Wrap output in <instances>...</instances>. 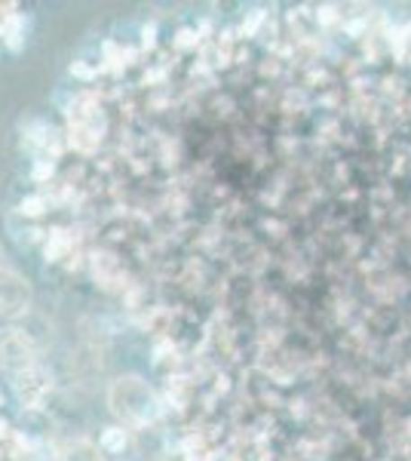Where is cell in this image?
<instances>
[{"label": "cell", "mask_w": 411, "mask_h": 461, "mask_svg": "<svg viewBox=\"0 0 411 461\" xmlns=\"http://www.w3.org/2000/svg\"><path fill=\"white\" fill-rule=\"evenodd\" d=\"M111 403H114L117 415L130 421H147L154 415V393L138 378H121L111 388Z\"/></svg>", "instance_id": "cell-1"}, {"label": "cell", "mask_w": 411, "mask_h": 461, "mask_svg": "<svg viewBox=\"0 0 411 461\" xmlns=\"http://www.w3.org/2000/svg\"><path fill=\"white\" fill-rule=\"evenodd\" d=\"M31 304V286L13 267H0V314L4 317H19Z\"/></svg>", "instance_id": "cell-2"}, {"label": "cell", "mask_w": 411, "mask_h": 461, "mask_svg": "<svg viewBox=\"0 0 411 461\" xmlns=\"http://www.w3.org/2000/svg\"><path fill=\"white\" fill-rule=\"evenodd\" d=\"M31 341H28L22 332L10 330L0 336V366L13 369V373H25V369H31Z\"/></svg>", "instance_id": "cell-3"}, {"label": "cell", "mask_w": 411, "mask_h": 461, "mask_svg": "<svg viewBox=\"0 0 411 461\" xmlns=\"http://www.w3.org/2000/svg\"><path fill=\"white\" fill-rule=\"evenodd\" d=\"M40 206H43V200H40V197L22 200V212H28V215H37V212H40Z\"/></svg>", "instance_id": "cell-4"}, {"label": "cell", "mask_w": 411, "mask_h": 461, "mask_svg": "<svg viewBox=\"0 0 411 461\" xmlns=\"http://www.w3.org/2000/svg\"><path fill=\"white\" fill-rule=\"evenodd\" d=\"M104 443H108L111 449H117V446H121L123 440H121V437H117V434H108V437H104Z\"/></svg>", "instance_id": "cell-5"}]
</instances>
